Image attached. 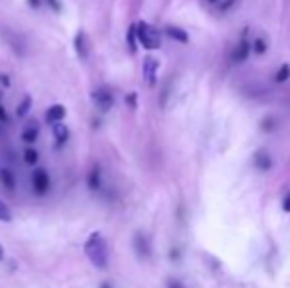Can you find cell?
Listing matches in <instances>:
<instances>
[{
    "instance_id": "9",
    "label": "cell",
    "mask_w": 290,
    "mask_h": 288,
    "mask_svg": "<svg viewBox=\"0 0 290 288\" xmlns=\"http://www.w3.org/2000/svg\"><path fill=\"white\" fill-rule=\"evenodd\" d=\"M51 132H53V138L57 140V146H63L69 140V128L63 125V123L51 125Z\"/></svg>"
},
{
    "instance_id": "28",
    "label": "cell",
    "mask_w": 290,
    "mask_h": 288,
    "mask_svg": "<svg viewBox=\"0 0 290 288\" xmlns=\"http://www.w3.org/2000/svg\"><path fill=\"white\" fill-rule=\"evenodd\" d=\"M284 212H290V196H286L284 200Z\"/></svg>"
},
{
    "instance_id": "10",
    "label": "cell",
    "mask_w": 290,
    "mask_h": 288,
    "mask_svg": "<svg viewBox=\"0 0 290 288\" xmlns=\"http://www.w3.org/2000/svg\"><path fill=\"white\" fill-rule=\"evenodd\" d=\"M134 249H137L139 257H142V259H146V257L150 255V245H148V239L144 237L142 233H137V235H134Z\"/></svg>"
},
{
    "instance_id": "30",
    "label": "cell",
    "mask_w": 290,
    "mask_h": 288,
    "mask_svg": "<svg viewBox=\"0 0 290 288\" xmlns=\"http://www.w3.org/2000/svg\"><path fill=\"white\" fill-rule=\"evenodd\" d=\"M0 261H4V249H2V245H0Z\"/></svg>"
},
{
    "instance_id": "2",
    "label": "cell",
    "mask_w": 290,
    "mask_h": 288,
    "mask_svg": "<svg viewBox=\"0 0 290 288\" xmlns=\"http://www.w3.org/2000/svg\"><path fill=\"white\" fill-rule=\"evenodd\" d=\"M134 32H137V40L146 50H158L160 48V32L156 28H152L150 24L139 22L134 26Z\"/></svg>"
},
{
    "instance_id": "8",
    "label": "cell",
    "mask_w": 290,
    "mask_h": 288,
    "mask_svg": "<svg viewBox=\"0 0 290 288\" xmlns=\"http://www.w3.org/2000/svg\"><path fill=\"white\" fill-rule=\"evenodd\" d=\"M65 107L63 105H51L50 109H48V113H46V121L51 123V125H55V123H62L63 119H65Z\"/></svg>"
},
{
    "instance_id": "27",
    "label": "cell",
    "mask_w": 290,
    "mask_h": 288,
    "mask_svg": "<svg viewBox=\"0 0 290 288\" xmlns=\"http://www.w3.org/2000/svg\"><path fill=\"white\" fill-rule=\"evenodd\" d=\"M168 286H170V288H182V284H180V282H176V280H170V282H168Z\"/></svg>"
},
{
    "instance_id": "6",
    "label": "cell",
    "mask_w": 290,
    "mask_h": 288,
    "mask_svg": "<svg viewBox=\"0 0 290 288\" xmlns=\"http://www.w3.org/2000/svg\"><path fill=\"white\" fill-rule=\"evenodd\" d=\"M73 46H75V53L81 60H87L89 55V46H87V34L83 30H79L73 40Z\"/></svg>"
},
{
    "instance_id": "20",
    "label": "cell",
    "mask_w": 290,
    "mask_h": 288,
    "mask_svg": "<svg viewBox=\"0 0 290 288\" xmlns=\"http://www.w3.org/2000/svg\"><path fill=\"white\" fill-rule=\"evenodd\" d=\"M257 166L263 168V170H266L270 166V162H268V158H266L265 154H257Z\"/></svg>"
},
{
    "instance_id": "17",
    "label": "cell",
    "mask_w": 290,
    "mask_h": 288,
    "mask_svg": "<svg viewBox=\"0 0 290 288\" xmlns=\"http://www.w3.org/2000/svg\"><path fill=\"white\" fill-rule=\"evenodd\" d=\"M137 32H134V26H130L128 28V32H126V44H128V48H130V51L134 53L137 51Z\"/></svg>"
},
{
    "instance_id": "31",
    "label": "cell",
    "mask_w": 290,
    "mask_h": 288,
    "mask_svg": "<svg viewBox=\"0 0 290 288\" xmlns=\"http://www.w3.org/2000/svg\"><path fill=\"white\" fill-rule=\"evenodd\" d=\"M211 2H214V0H211Z\"/></svg>"
},
{
    "instance_id": "24",
    "label": "cell",
    "mask_w": 290,
    "mask_h": 288,
    "mask_svg": "<svg viewBox=\"0 0 290 288\" xmlns=\"http://www.w3.org/2000/svg\"><path fill=\"white\" fill-rule=\"evenodd\" d=\"M0 83H2L4 87H10V79H8V75H0Z\"/></svg>"
},
{
    "instance_id": "5",
    "label": "cell",
    "mask_w": 290,
    "mask_h": 288,
    "mask_svg": "<svg viewBox=\"0 0 290 288\" xmlns=\"http://www.w3.org/2000/svg\"><path fill=\"white\" fill-rule=\"evenodd\" d=\"M156 71H158V60L146 57L144 63H142V73L146 77V83H148V85H154V83H156Z\"/></svg>"
},
{
    "instance_id": "14",
    "label": "cell",
    "mask_w": 290,
    "mask_h": 288,
    "mask_svg": "<svg viewBox=\"0 0 290 288\" xmlns=\"http://www.w3.org/2000/svg\"><path fill=\"white\" fill-rule=\"evenodd\" d=\"M30 109H32V97L26 95L24 99L18 103V107H16V117H18V119H24L26 114L30 113Z\"/></svg>"
},
{
    "instance_id": "21",
    "label": "cell",
    "mask_w": 290,
    "mask_h": 288,
    "mask_svg": "<svg viewBox=\"0 0 290 288\" xmlns=\"http://www.w3.org/2000/svg\"><path fill=\"white\" fill-rule=\"evenodd\" d=\"M126 105H128L130 109H137V93H128V95H126Z\"/></svg>"
},
{
    "instance_id": "3",
    "label": "cell",
    "mask_w": 290,
    "mask_h": 288,
    "mask_svg": "<svg viewBox=\"0 0 290 288\" xmlns=\"http://www.w3.org/2000/svg\"><path fill=\"white\" fill-rule=\"evenodd\" d=\"M91 99H93V103H95V107H97L99 111H103V113L111 111L114 105L113 93H111L107 87H97L93 93H91Z\"/></svg>"
},
{
    "instance_id": "25",
    "label": "cell",
    "mask_w": 290,
    "mask_h": 288,
    "mask_svg": "<svg viewBox=\"0 0 290 288\" xmlns=\"http://www.w3.org/2000/svg\"><path fill=\"white\" fill-rule=\"evenodd\" d=\"M6 121V109L2 107V103H0V123H4Z\"/></svg>"
},
{
    "instance_id": "23",
    "label": "cell",
    "mask_w": 290,
    "mask_h": 288,
    "mask_svg": "<svg viewBox=\"0 0 290 288\" xmlns=\"http://www.w3.org/2000/svg\"><path fill=\"white\" fill-rule=\"evenodd\" d=\"M255 50L259 51V53H261V51H265L266 50L265 42H263V40H257V44H255Z\"/></svg>"
},
{
    "instance_id": "12",
    "label": "cell",
    "mask_w": 290,
    "mask_h": 288,
    "mask_svg": "<svg viewBox=\"0 0 290 288\" xmlns=\"http://www.w3.org/2000/svg\"><path fill=\"white\" fill-rule=\"evenodd\" d=\"M0 184L8 189V191H12V189L16 188V176H14L12 170L0 168Z\"/></svg>"
},
{
    "instance_id": "15",
    "label": "cell",
    "mask_w": 290,
    "mask_h": 288,
    "mask_svg": "<svg viewBox=\"0 0 290 288\" xmlns=\"http://www.w3.org/2000/svg\"><path fill=\"white\" fill-rule=\"evenodd\" d=\"M247 53H249V44H245V42H241L239 46H237V50L233 51V55H231V57H233V62H243V60H245V57H247Z\"/></svg>"
},
{
    "instance_id": "18",
    "label": "cell",
    "mask_w": 290,
    "mask_h": 288,
    "mask_svg": "<svg viewBox=\"0 0 290 288\" xmlns=\"http://www.w3.org/2000/svg\"><path fill=\"white\" fill-rule=\"evenodd\" d=\"M40 160V154L36 148H26L24 150V162L30 164V166H34V164Z\"/></svg>"
},
{
    "instance_id": "1",
    "label": "cell",
    "mask_w": 290,
    "mask_h": 288,
    "mask_svg": "<svg viewBox=\"0 0 290 288\" xmlns=\"http://www.w3.org/2000/svg\"><path fill=\"white\" fill-rule=\"evenodd\" d=\"M83 249H85V255H87V259L91 261L93 266L107 268V264H109V249H107V241H105V237L99 231L89 235Z\"/></svg>"
},
{
    "instance_id": "13",
    "label": "cell",
    "mask_w": 290,
    "mask_h": 288,
    "mask_svg": "<svg viewBox=\"0 0 290 288\" xmlns=\"http://www.w3.org/2000/svg\"><path fill=\"white\" fill-rule=\"evenodd\" d=\"M166 34H168L172 40H176V42H182V44H186V42L189 40L188 34H186L184 30L176 28V26H168V28H166Z\"/></svg>"
},
{
    "instance_id": "7",
    "label": "cell",
    "mask_w": 290,
    "mask_h": 288,
    "mask_svg": "<svg viewBox=\"0 0 290 288\" xmlns=\"http://www.w3.org/2000/svg\"><path fill=\"white\" fill-rule=\"evenodd\" d=\"M38 135H40V125L36 121H30L26 125L24 130H22V140H24L26 144H34L38 140Z\"/></svg>"
},
{
    "instance_id": "26",
    "label": "cell",
    "mask_w": 290,
    "mask_h": 288,
    "mask_svg": "<svg viewBox=\"0 0 290 288\" xmlns=\"http://www.w3.org/2000/svg\"><path fill=\"white\" fill-rule=\"evenodd\" d=\"M28 4H30L32 8H40V6H42V0H28Z\"/></svg>"
},
{
    "instance_id": "29",
    "label": "cell",
    "mask_w": 290,
    "mask_h": 288,
    "mask_svg": "<svg viewBox=\"0 0 290 288\" xmlns=\"http://www.w3.org/2000/svg\"><path fill=\"white\" fill-rule=\"evenodd\" d=\"M99 288H113V286H111V282H103V284H101Z\"/></svg>"
},
{
    "instance_id": "16",
    "label": "cell",
    "mask_w": 290,
    "mask_h": 288,
    "mask_svg": "<svg viewBox=\"0 0 290 288\" xmlns=\"http://www.w3.org/2000/svg\"><path fill=\"white\" fill-rule=\"evenodd\" d=\"M0 221L2 223H10L12 221V212H10V207L2 200H0Z\"/></svg>"
},
{
    "instance_id": "19",
    "label": "cell",
    "mask_w": 290,
    "mask_h": 288,
    "mask_svg": "<svg viewBox=\"0 0 290 288\" xmlns=\"http://www.w3.org/2000/svg\"><path fill=\"white\" fill-rule=\"evenodd\" d=\"M288 77H290V67L288 65H282V67L277 71V81L278 83H282V81H286Z\"/></svg>"
},
{
    "instance_id": "22",
    "label": "cell",
    "mask_w": 290,
    "mask_h": 288,
    "mask_svg": "<svg viewBox=\"0 0 290 288\" xmlns=\"http://www.w3.org/2000/svg\"><path fill=\"white\" fill-rule=\"evenodd\" d=\"M48 4H50V8L53 12H62V2L60 0H46Z\"/></svg>"
},
{
    "instance_id": "11",
    "label": "cell",
    "mask_w": 290,
    "mask_h": 288,
    "mask_svg": "<svg viewBox=\"0 0 290 288\" xmlns=\"http://www.w3.org/2000/svg\"><path fill=\"white\" fill-rule=\"evenodd\" d=\"M87 186L91 191L101 189V170H99V166H93L91 168V172L87 174Z\"/></svg>"
},
{
    "instance_id": "4",
    "label": "cell",
    "mask_w": 290,
    "mask_h": 288,
    "mask_svg": "<svg viewBox=\"0 0 290 288\" xmlns=\"http://www.w3.org/2000/svg\"><path fill=\"white\" fill-rule=\"evenodd\" d=\"M50 176H48V172L46 170H42V168H38V170H34V174H32V189H34V194L36 196H46L48 191H50Z\"/></svg>"
}]
</instances>
